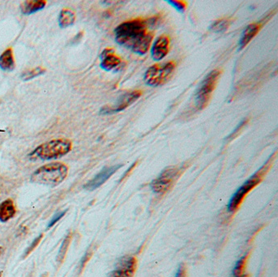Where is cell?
I'll return each mask as SVG.
<instances>
[{
  "label": "cell",
  "mask_w": 278,
  "mask_h": 277,
  "mask_svg": "<svg viewBox=\"0 0 278 277\" xmlns=\"http://www.w3.org/2000/svg\"><path fill=\"white\" fill-rule=\"evenodd\" d=\"M156 18L131 20L119 25L115 31V41L119 45L131 49L136 54L145 55L150 48L154 33L149 26L154 24Z\"/></svg>",
  "instance_id": "1"
},
{
  "label": "cell",
  "mask_w": 278,
  "mask_h": 277,
  "mask_svg": "<svg viewBox=\"0 0 278 277\" xmlns=\"http://www.w3.org/2000/svg\"><path fill=\"white\" fill-rule=\"evenodd\" d=\"M71 140L68 139H56L44 143L29 154L31 161H48L61 158L69 154L72 150Z\"/></svg>",
  "instance_id": "2"
},
{
  "label": "cell",
  "mask_w": 278,
  "mask_h": 277,
  "mask_svg": "<svg viewBox=\"0 0 278 277\" xmlns=\"http://www.w3.org/2000/svg\"><path fill=\"white\" fill-rule=\"evenodd\" d=\"M69 168L62 162L47 164L31 175V181L38 185L55 187L61 185L68 176Z\"/></svg>",
  "instance_id": "3"
},
{
  "label": "cell",
  "mask_w": 278,
  "mask_h": 277,
  "mask_svg": "<svg viewBox=\"0 0 278 277\" xmlns=\"http://www.w3.org/2000/svg\"><path fill=\"white\" fill-rule=\"evenodd\" d=\"M274 161V155L270 156L268 161L259 168V170L255 172L253 176H250L242 186H241L237 192L231 197L230 201L228 204V211L233 213L240 206L241 203L243 202L246 196L251 191L254 187H256L259 183L261 182L264 179V176L269 171L270 166Z\"/></svg>",
  "instance_id": "4"
},
{
  "label": "cell",
  "mask_w": 278,
  "mask_h": 277,
  "mask_svg": "<svg viewBox=\"0 0 278 277\" xmlns=\"http://www.w3.org/2000/svg\"><path fill=\"white\" fill-rule=\"evenodd\" d=\"M220 74V70L215 69L207 74L200 83L199 88H197V92L195 94V104L197 109L201 110L207 106L212 92L216 87Z\"/></svg>",
  "instance_id": "5"
},
{
  "label": "cell",
  "mask_w": 278,
  "mask_h": 277,
  "mask_svg": "<svg viewBox=\"0 0 278 277\" xmlns=\"http://www.w3.org/2000/svg\"><path fill=\"white\" fill-rule=\"evenodd\" d=\"M176 68V62H169L164 64H154L145 72L144 79L150 87H159L164 84L171 77Z\"/></svg>",
  "instance_id": "6"
},
{
  "label": "cell",
  "mask_w": 278,
  "mask_h": 277,
  "mask_svg": "<svg viewBox=\"0 0 278 277\" xmlns=\"http://www.w3.org/2000/svg\"><path fill=\"white\" fill-rule=\"evenodd\" d=\"M179 169L176 167H168L162 171L158 177L153 180L150 184V187L153 192L157 194H161L167 192L173 184L174 180L178 175Z\"/></svg>",
  "instance_id": "7"
},
{
  "label": "cell",
  "mask_w": 278,
  "mask_h": 277,
  "mask_svg": "<svg viewBox=\"0 0 278 277\" xmlns=\"http://www.w3.org/2000/svg\"><path fill=\"white\" fill-rule=\"evenodd\" d=\"M141 95H142V92L138 90L124 94L117 100L115 104L110 105V106L108 105V106L101 108L100 114L106 115V114H115V113L123 111L124 109H126L127 107L133 104L134 102L138 100Z\"/></svg>",
  "instance_id": "8"
},
{
  "label": "cell",
  "mask_w": 278,
  "mask_h": 277,
  "mask_svg": "<svg viewBox=\"0 0 278 277\" xmlns=\"http://www.w3.org/2000/svg\"><path fill=\"white\" fill-rule=\"evenodd\" d=\"M123 165H115V166H110V167H104L99 173L93 178V180L88 181L84 185V189L88 191H93L100 187L101 185H104L118 170L121 168Z\"/></svg>",
  "instance_id": "9"
},
{
  "label": "cell",
  "mask_w": 278,
  "mask_h": 277,
  "mask_svg": "<svg viewBox=\"0 0 278 277\" xmlns=\"http://www.w3.org/2000/svg\"><path fill=\"white\" fill-rule=\"evenodd\" d=\"M136 269V258L126 257L122 259L116 269L112 272L110 277H133Z\"/></svg>",
  "instance_id": "10"
},
{
  "label": "cell",
  "mask_w": 278,
  "mask_h": 277,
  "mask_svg": "<svg viewBox=\"0 0 278 277\" xmlns=\"http://www.w3.org/2000/svg\"><path fill=\"white\" fill-rule=\"evenodd\" d=\"M169 46H170V38L168 35L162 34L157 37L154 41L151 50L153 59L156 62H159L163 59L168 53Z\"/></svg>",
  "instance_id": "11"
},
{
  "label": "cell",
  "mask_w": 278,
  "mask_h": 277,
  "mask_svg": "<svg viewBox=\"0 0 278 277\" xmlns=\"http://www.w3.org/2000/svg\"><path fill=\"white\" fill-rule=\"evenodd\" d=\"M100 66L105 71H111L121 64V59L114 54L113 49H105L100 55Z\"/></svg>",
  "instance_id": "12"
},
{
  "label": "cell",
  "mask_w": 278,
  "mask_h": 277,
  "mask_svg": "<svg viewBox=\"0 0 278 277\" xmlns=\"http://www.w3.org/2000/svg\"><path fill=\"white\" fill-rule=\"evenodd\" d=\"M261 28V25L259 23H254L250 24L243 31V34L241 36L240 40H239V47L238 50H243L246 46H247L248 43H250L252 40V38L256 35L259 30Z\"/></svg>",
  "instance_id": "13"
},
{
  "label": "cell",
  "mask_w": 278,
  "mask_h": 277,
  "mask_svg": "<svg viewBox=\"0 0 278 277\" xmlns=\"http://www.w3.org/2000/svg\"><path fill=\"white\" fill-rule=\"evenodd\" d=\"M16 215V207L12 199H7L0 204V222L6 223Z\"/></svg>",
  "instance_id": "14"
},
{
  "label": "cell",
  "mask_w": 278,
  "mask_h": 277,
  "mask_svg": "<svg viewBox=\"0 0 278 277\" xmlns=\"http://www.w3.org/2000/svg\"><path fill=\"white\" fill-rule=\"evenodd\" d=\"M46 5L47 1L45 0H27L21 4V10L23 14L31 15L43 10Z\"/></svg>",
  "instance_id": "15"
},
{
  "label": "cell",
  "mask_w": 278,
  "mask_h": 277,
  "mask_svg": "<svg viewBox=\"0 0 278 277\" xmlns=\"http://www.w3.org/2000/svg\"><path fill=\"white\" fill-rule=\"evenodd\" d=\"M15 59L12 48H7L0 56V69L3 71H12L15 69Z\"/></svg>",
  "instance_id": "16"
},
{
  "label": "cell",
  "mask_w": 278,
  "mask_h": 277,
  "mask_svg": "<svg viewBox=\"0 0 278 277\" xmlns=\"http://www.w3.org/2000/svg\"><path fill=\"white\" fill-rule=\"evenodd\" d=\"M76 20V14L74 10L70 8H63L59 15V26L64 29L74 24Z\"/></svg>",
  "instance_id": "17"
},
{
  "label": "cell",
  "mask_w": 278,
  "mask_h": 277,
  "mask_svg": "<svg viewBox=\"0 0 278 277\" xmlns=\"http://www.w3.org/2000/svg\"><path fill=\"white\" fill-rule=\"evenodd\" d=\"M71 240L72 233L71 232H69L66 235V237H64V239L62 242V246L60 247L59 253L57 254V263L61 264L64 261V258L66 256L68 249H69V245H70V242H71Z\"/></svg>",
  "instance_id": "18"
},
{
  "label": "cell",
  "mask_w": 278,
  "mask_h": 277,
  "mask_svg": "<svg viewBox=\"0 0 278 277\" xmlns=\"http://www.w3.org/2000/svg\"><path fill=\"white\" fill-rule=\"evenodd\" d=\"M248 255H244L236 263L233 270V277H247L246 273V266Z\"/></svg>",
  "instance_id": "19"
},
{
  "label": "cell",
  "mask_w": 278,
  "mask_h": 277,
  "mask_svg": "<svg viewBox=\"0 0 278 277\" xmlns=\"http://www.w3.org/2000/svg\"><path fill=\"white\" fill-rule=\"evenodd\" d=\"M45 73L46 69L44 68H43V67H37V68H34V69L25 72V73L22 74L21 78L24 82H27V81L31 80V79H33V78H36V77H38V76L43 75Z\"/></svg>",
  "instance_id": "20"
},
{
  "label": "cell",
  "mask_w": 278,
  "mask_h": 277,
  "mask_svg": "<svg viewBox=\"0 0 278 277\" xmlns=\"http://www.w3.org/2000/svg\"><path fill=\"white\" fill-rule=\"evenodd\" d=\"M229 25H230V22L228 19L219 20V21H216L214 23H212V26L210 27V30H212L214 32L219 33V32L225 31Z\"/></svg>",
  "instance_id": "21"
},
{
  "label": "cell",
  "mask_w": 278,
  "mask_h": 277,
  "mask_svg": "<svg viewBox=\"0 0 278 277\" xmlns=\"http://www.w3.org/2000/svg\"><path fill=\"white\" fill-rule=\"evenodd\" d=\"M43 234H41L36 237L35 239L33 240L31 246H30L27 248V250L25 251L24 257H23V258H27V256L30 255V254L36 249V247L38 246V244L40 243L41 241L43 239Z\"/></svg>",
  "instance_id": "22"
},
{
  "label": "cell",
  "mask_w": 278,
  "mask_h": 277,
  "mask_svg": "<svg viewBox=\"0 0 278 277\" xmlns=\"http://www.w3.org/2000/svg\"><path fill=\"white\" fill-rule=\"evenodd\" d=\"M166 2H168L169 4L175 7L178 12H183L186 8V2L184 1H172V0H167Z\"/></svg>",
  "instance_id": "23"
},
{
  "label": "cell",
  "mask_w": 278,
  "mask_h": 277,
  "mask_svg": "<svg viewBox=\"0 0 278 277\" xmlns=\"http://www.w3.org/2000/svg\"><path fill=\"white\" fill-rule=\"evenodd\" d=\"M66 211H60V212H57L55 215H53L50 222L48 223V228L53 227L58 221L61 220V219L64 217V215L66 214Z\"/></svg>",
  "instance_id": "24"
},
{
  "label": "cell",
  "mask_w": 278,
  "mask_h": 277,
  "mask_svg": "<svg viewBox=\"0 0 278 277\" xmlns=\"http://www.w3.org/2000/svg\"><path fill=\"white\" fill-rule=\"evenodd\" d=\"M186 277V268L184 264H181L178 270L176 272V277Z\"/></svg>",
  "instance_id": "25"
},
{
  "label": "cell",
  "mask_w": 278,
  "mask_h": 277,
  "mask_svg": "<svg viewBox=\"0 0 278 277\" xmlns=\"http://www.w3.org/2000/svg\"><path fill=\"white\" fill-rule=\"evenodd\" d=\"M2 247H0V254L2 253Z\"/></svg>",
  "instance_id": "26"
},
{
  "label": "cell",
  "mask_w": 278,
  "mask_h": 277,
  "mask_svg": "<svg viewBox=\"0 0 278 277\" xmlns=\"http://www.w3.org/2000/svg\"><path fill=\"white\" fill-rule=\"evenodd\" d=\"M2 277V272H0V277Z\"/></svg>",
  "instance_id": "27"
}]
</instances>
